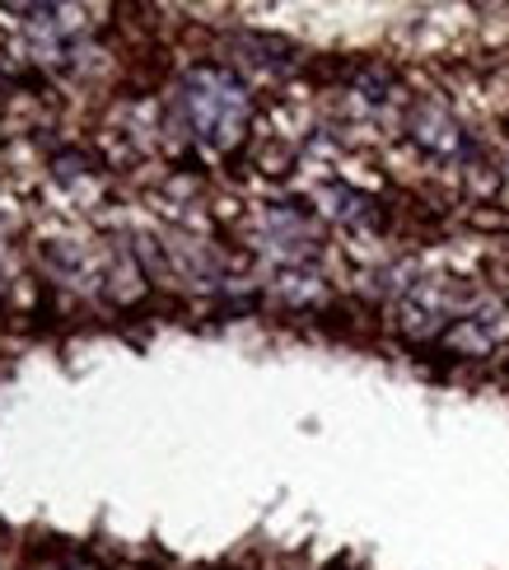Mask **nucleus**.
<instances>
[{
    "label": "nucleus",
    "instance_id": "f257e3e1",
    "mask_svg": "<svg viewBox=\"0 0 509 570\" xmlns=\"http://www.w3.org/2000/svg\"><path fill=\"white\" fill-rule=\"evenodd\" d=\"M183 108L187 122L206 146H234L248 122V94L229 70L221 66H197L183 80Z\"/></svg>",
    "mask_w": 509,
    "mask_h": 570
}]
</instances>
